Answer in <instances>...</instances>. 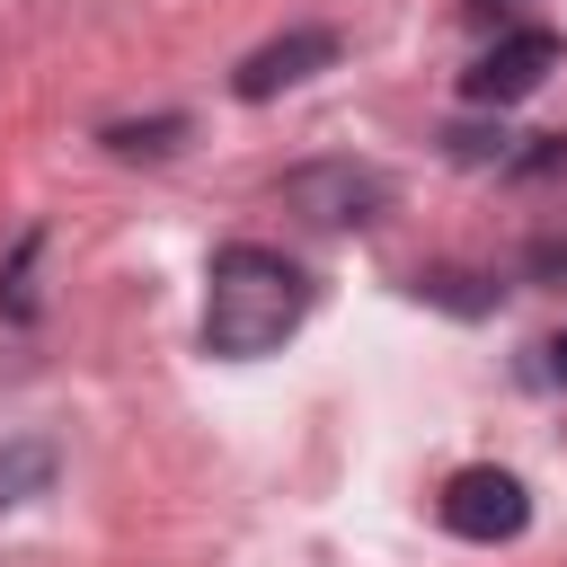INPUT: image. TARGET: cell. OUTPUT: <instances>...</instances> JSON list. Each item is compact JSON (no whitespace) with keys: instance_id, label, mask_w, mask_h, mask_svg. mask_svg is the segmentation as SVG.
Wrapping results in <instances>:
<instances>
[{"instance_id":"cell-9","label":"cell","mask_w":567,"mask_h":567,"mask_svg":"<svg viewBox=\"0 0 567 567\" xmlns=\"http://www.w3.org/2000/svg\"><path fill=\"white\" fill-rule=\"evenodd\" d=\"M514 177H567V133H540V151H523Z\"/></svg>"},{"instance_id":"cell-8","label":"cell","mask_w":567,"mask_h":567,"mask_svg":"<svg viewBox=\"0 0 567 567\" xmlns=\"http://www.w3.org/2000/svg\"><path fill=\"white\" fill-rule=\"evenodd\" d=\"M443 142H452V159H505V133H487V124H452Z\"/></svg>"},{"instance_id":"cell-7","label":"cell","mask_w":567,"mask_h":567,"mask_svg":"<svg viewBox=\"0 0 567 567\" xmlns=\"http://www.w3.org/2000/svg\"><path fill=\"white\" fill-rule=\"evenodd\" d=\"M177 133H186V124H177V115H168V124H115V133H106V142H115V151H168V142H177Z\"/></svg>"},{"instance_id":"cell-6","label":"cell","mask_w":567,"mask_h":567,"mask_svg":"<svg viewBox=\"0 0 567 567\" xmlns=\"http://www.w3.org/2000/svg\"><path fill=\"white\" fill-rule=\"evenodd\" d=\"M53 487V452L44 443H0V505H27Z\"/></svg>"},{"instance_id":"cell-2","label":"cell","mask_w":567,"mask_h":567,"mask_svg":"<svg viewBox=\"0 0 567 567\" xmlns=\"http://www.w3.org/2000/svg\"><path fill=\"white\" fill-rule=\"evenodd\" d=\"M532 523V496H523V478L514 470H452L443 478V532H461V540H514Z\"/></svg>"},{"instance_id":"cell-10","label":"cell","mask_w":567,"mask_h":567,"mask_svg":"<svg viewBox=\"0 0 567 567\" xmlns=\"http://www.w3.org/2000/svg\"><path fill=\"white\" fill-rule=\"evenodd\" d=\"M549 372H558V381H567V337H558V346H549Z\"/></svg>"},{"instance_id":"cell-1","label":"cell","mask_w":567,"mask_h":567,"mask_svg":"<svg viewBox=\"0 0 567 567\" xmlns=\"http://www.w3.org/2000/svg\"><path fill=\"white\" fill-rule=\"evenodd\" d=\"M310 310V275L275 248H221L213 257V284H204V346L248 363V354H275Z\"/></svg>"},{"instance_id":"cell-3","label":"cell","mask_w":567,"mask_h":567,"mask_svg":"<svg viewBox=\"0 0 567 567\" xmlns=\"http://www.w3.org/2000/svg\"><path fill=\"white\" fill-rule=\"evenodd\" d=\"M549 71H558V35H549V27H523V35L487 44V53L470 62V80H461V89H470L478 106H514V97H532Z\"/></svg>"},{"instance_id":"cell-4","label":"cell","mask_w":567,"mask_h":567,"mask_svg":"<svg viewBox=\"0 0 567 567\" xmlns=\"http://www.w3.org/2000/svg\"><path fill=\"white\" fill-rule=\"evenodd\" d=\"M284 204H301L310 221H372V213L390 204V177H381V168H354V159L301 168V177H284Z\"/></svg>"},{"instance_id":"cell-5","label":"cell","mask_w":567,"mask_h":567,"mask_svg":"<svg viewBox=\"0 0 567 567\" xmlns=\"http://www.w3.org/2000/svg\"><path fill=\"white\" fill-rule=\"evenodd\" d=\"M337 62V35L328 27H301V35H284V44H257L248 62H239V97H275V89H292V80H310V71H328Z\"/></svg>"}]
</instances>
